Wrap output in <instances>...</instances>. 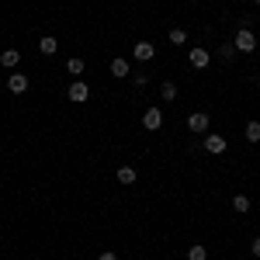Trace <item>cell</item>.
<instances>
[{"label":"cell","mask_w":260,"mask_h":260,"mask_svg":"<svg viewBox=\"0 0 260 260\" xmlns=\"http://www.w3.org/2000/svg\"><path fill=\"white\" fill-rule=\"evenodd\" d=\"M208 125H212L208 111H191L187 115V132H194V136H208Z\"/></svg>","instance_id":"obj_1"},{"label":"cell","mask_w":260,"mask_h":260,"mask_svg":"<svg viewBox=\"0 0 260 260\" xmlns=\"http://www.w3.org/2000/svg\"><path fill=\"white\" fill-rule=\"evenodd\" d=\"M233 45H236V52H253V49H257V35H253V28H240L236 39H233Z\"/></svg>","instance_id":"obj_2"},{"label":"cell","mask_w":260,"mask_h":260,"mask_svg":"<svg viewBox=\"0 0 260 260\" xmlns=\"http://www.w3.org/2000/svg\"><path fill=\"white\" fill-rule=\"evenodd\" d=\"M142 128H146V132H160L163 128V111L160 108H146V111H142Z\"/></svg>","instance_id":"obj_3"},{"label":"cell","mask_w":260,"mask_h":260,"mask_svg":"<svg viewBox=\"0 0 260 260\" xmlns=\"http://www.w3.org/2000/svg\"><path fill=\"white\" fill-rule=\"evenodd\" d=\"M66 98L73 101V104H83V101L90 98V87H87L83 80H73V83H70V90H66Z\"/></svg>","instance_id":"obj_4"},{"label":"cell","mask_w":260,"mask_h":260,"mask_svg":"<svg viewBox=\"0 0 260 260\" xmlns=\"http://www.w3.org/2000/svg\"><path fill=\"white\" fill-rule=\"evenodd\" d=\"M205 149H208L212 156H222V153H225V136H219V132H208V136H205Z\"/></svg>","instance_id":"obj_5"},{"label":"cell","mask_w":260,"mask_h":260,"mask_svg":"<svg viewBox=\"0 0 260 260\" xmlns=\"http://www.w3.org/2000/svg\"><path fill=\"white\" fill-rule=\"evenodd\" d=\"M156 56V49H153V42H136L132 45V59H139V62H149Z\"/></svg>","instance_id":"obj_6"},{"label":"cell","mask_w":260,"mask_h":260,"mask_svg":"<svg viewBox=\"0 0 260 260\" xmlns=\"http://www.w3.org/2000/svg\"><path fill=\"white\" fill-rule=\"evenodd\" d=\"M187 62H191L194 70H205V66L212 62V52H208V49H191V52H187Z\"/></svg>","instance_id":"obj_7"},{"label":"cell","mask_w":260,"mask_h":260,"mask_svg":"<svg viewBox=\"0 0 260 260\" xmlns=\"http://www.w3.org/2000/svg\"><path fill=\"white\" fill-rule=\"evenodd\" d=\"M7 90H11V94H24V90H28V77H24V73H11V77H7Z\"/></svg>","instance_id":"obj_8"},{"label":"cell","mask_w":260,"mask_h":260,"mask_svg":"<svg viewBox=\"0 0 260 260\" xmlns=\"http://www.w3.org/2000/svg\"><path fill=\"white\" fill-rule=\"evenodd\" d=\"M39 52L42 56H56V52H59V42L52 39V35H42L39 39Z\"/></svg>","instance_id":"obj_9"},{"label":"cell","mask_w":260,"mask_h":260,"mask_svg":"<svg viewBox=\"0 0 260 260\" xmlns=\"http://www.w3.org/2000/svg\"><path fill=\"white\" fill-rule=\"evenodd\" d=\"M18 62H21V52H18V49H4V52H0V66H4V70H14Z\"/></svg>","instance_id":"obj_10"},{"label":"cell","mask_w":260,"mask_h":260,"mask_svg":"<svg viewBox=\"0 0 260 260\" xmlns=\"http://www.w3.org/2000/svg\"><path fill=\"white\" fill-rule=\"evenodd\" d=\"M115 177H118V184H125V187H132L139 174H136V167H118V170H115Z\"/></svg>","instance_id":"obj_11"},{"label":"cell","mask_w":260,"mask_h":260,"mask_svg":"<svg viewBox=\"0 0 260 260\" xmlns=\"http://www.w3.org/2000/svg\"><path fill=\"white\" fill-rule=\"evenodd\" d=\"M128 73H132V66H128V59H125V56L111 59V77H128Z\"/></svg>","instance_id":"obj_12"},{"label":"cell","mask_w":260,"mask_h":260,"mask_svg":"<svg viewBox=\"0 0 260 260\" xmlns=\"http://www.w3.org/2000/svg\"><path fill=\"white\" fill-rule=\"evenodd\" d=\"M160 98L167 101V104H170V101H177V83H174V80H163L160 83Z\"/></svg>","instance_id":"obj_13"},{"label":"cell","mask_w":260,"mask_h":260,"mask_svg":"<svg viewBox=\"0 0 260 260\" xmlns=\"http://www.w3.org/2000/svg\"><path fill=\"white\" fill-rule=\"evenodd\" d=\"M243 136H246V142H260V121H246Z\"/></svg>","instance_id":"obj_14"},{"label":"cell","mask_w":260,"mask_h":260,"mask_svg":"<svg viewBox=\"0 0 260 260\" xmlns=\"http://www.w3.org/2000/svg\"><path fill=\"white\" fill-rule=\"evenodd\" d=\"M233 212L246 215V212H250V198H246V194H233Z\"/></svg>","instance_id":"obj_15"},{"label":"cell","mask_w":260,"mask_h":260,"mask_svg":"<svg viewBox=\"0 0 260 260\" xmlns=\"http://www.w3.org/2000/svg\"><path fill=\"white\" fill-rule=\"evenodd\" d=\"M187 260H208V246H205V243H194V246L187 250Z\"/></svg>","instance_id":"obj_16"},{"label":"cell","mask_w":260,"mask_h":260,"mask_svg":"<svg viewBox=\"0 0 260 260\" xmlns=\"http://www.w3.org/2000/svg\"><path fill=\"white\" fill-rule=\"evenodd\" d=\"M219 59L222 62H233V59H236V45H233V42H225V45L219 49Z\"/></svg>","instance_id":"obj_17"},{"label":"cell","mask_w":260,"mask_h":260,"mask_svg":"<svg viewBox=\"0 0 260 260\" xmlns=\"http://www.w3.org/2000/svg\"><path fill=\"white\" fill-rule=\"evenodd\" d=\"M66 70H70L73 77H80V73H83V59H80V56H70V59H66Z\"/></svg>","instance_id":"obj_18"},{"label":"cell","mask_w":260,"mask_h":260,"mask_svg":"<svg viewBox=\"0 0 260 260\" xmlns=\"http://www.w3.org/2000/svg\"><path fill=\"white\" fill-rule=\"evenodd\" d=\"M167 39H170V45H184V42H187V31H184V28H170Z\"/></svg>","instance_id":"obj_19"},{"label":"cell","mask_w":260,"mask_h":260,"mask_svg":"<svg viewBox=\"0 0 260 260\" xmlns=\"http://www.w3.org/2000/svg\"><path fill=\"white\" fill-rule=\"evenodd\" d=\"M132 83H136V90H142L149 80H146V73H136V77H132Z\"/></svg>","instance_id":"obj_20"},{"label":"cell","mask_w":260,"mask_h":260,"mask_svg":"<svg viewBox=\"0 0 260 260\" xmlns=\"http://www.w3.org/2000/svg\"><path fill=\"white\" fill-rule=\"evenodd\" d=\"M250 253H253V257H260V240H253V243H250Z\"/></svg>","instance_id":"obj_21"},{"label":"cell","mask_w":260,"mask_h":260,"mask_svg":"<svg viewBox=\"0 0 260 260\" xmlns=\"http://www.w3.org/2000/svg\"><path fill=\"white\" fill-rule=\"evenodd\" d=\"M98 260H118V253H111V250H104V253H101Z\"/></svg>","instance_id":"obj_22"},{"label":"cell","mask_w":260,"mask_h":260,"mask_svg":"<svg viewBox=\"0 0 260 260\" xmlns=\"http://www.w3.org/2000/svg\"><path fill=\"white\" fill-rule=\"evenodd\" d=\"M257 7H260V0H257Z\"/></svg>","instance_id":"obj_23"}]
</instances>
